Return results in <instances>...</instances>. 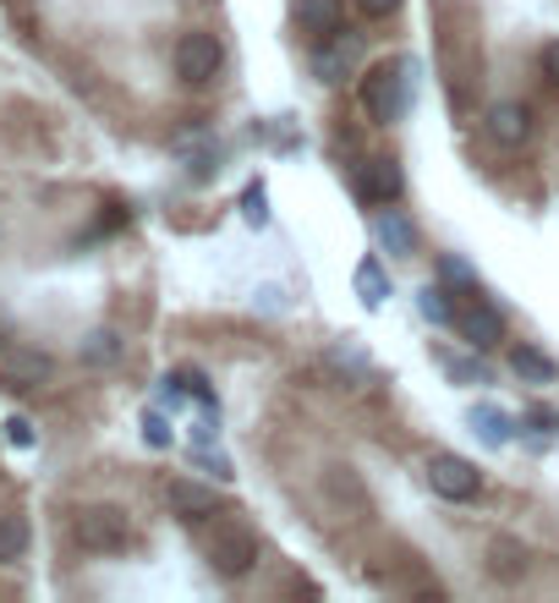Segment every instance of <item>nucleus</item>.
Wrapping results in <instances>:
<instances>
[{
  "label": "nucleus",
  "instance_id": "nucleus-1",
  "mask_svg": "<svg viewBox=\"0 0 559 603\" xmlns=\"http://www.w3.org/2000/svg\"><path fill=\"white\" fill-rule=\"evenodd\" d=\"M412 94H418V61L395 55V61H379L368 77H362V105L373 121H401L412 110Z\"/></svg>",
  "mask_w": 559,
  "mask_h": 603
},
{
  "label": "nucleus",
  "instance_id": "nucleus-2",
  "mask_svg": "<svg viewBox=\"0 0 559 603\" xmlns=\"http://www.w3.org/2000/svg\"><path fill=\"white\" fill-rule=\"evenodd\" d=\"M72 538H77L88 554H116V549L133 543V521H127V510H116V505H83V510L72 516Z\"/></svg>",
  "mask_w": 559,
  "mask_h": 603
},
{
  "label": "nucleus",
  "instance_id": "nucleus-3",
  "mask_svg": "<svg viewBox=\"0 0 559 603\" xmlns=\"http://www.w3.org/2000/svg\"><path fill=\"white\" fill-rule=\"evenodd\" d=\"M209 565L220 571V576H247L253 565H259V532H247L242 521H220L214 532H209Z\"/></svg>",
  "mask_w": 559,
  "mask_h": 603
},
{
  "label": "nucleus",
  "instance_id": "nucleus-4",
  "mask_svg": "<svg viewBox=\"0 0 559 603\" xmlns=\"http://www.w3.org/2000/svg\"><path fill=\"white\" fill-rule=\"evenodd\" d=\"M428 488H433L439 499H450V505H466V499H477L483 472H477L466 455L439 451V455H428Z\"/></svg>",
  "mask_w": 559,
  "mask_h": 603
},
{
  "label": "nucleus",
  "instance_id": "nucleus-5",
  "mask_svg": "<svg viewBox=\"0 0 559 603\" xmlns=\"http://www.w3.org/2000/svg\"><path fill=\"white\" fill-rule=\"evenodd\" d=\"M220 61H225V55H220V39H214V33H198V28H192V33L176 39V77H181V83H192V88L214 83V77H220Z\"/></svg>",
  "mask_w": 559,
  "mask_h": 603
},
{
  "label": "nucleus",
  "instance_id": "nucleus-6",
  "mask_svg": "<svg viewBox=\"0 0 559 603\" xmlns=\"http://www.w3.org/2000/svg\"><path fill=\"white\" fill-rule=\"evenodd\" d=\"M455 329H461V340L472 346V351H488V346H499L505 340V313L494 307L488 297H466V307H455Z\"/></svg>",
  "mask_w": 559,
  "mask_h": 603
},
{
  "label": "nucleus",
  "instance_id": "nucleus-7",
  "mask_svg": "<svg viewBox=\"0 0 559 603\" xmlns=\"http://www.w3.org/2000/svg\"><path fill=\"white\" fill-rule=\"evenodd\" d=\"M50 357L44 351H28V346H6L0 340V384L6 390H39V384H50Z\"/></svg>",
  "mask_w": 559,
  "mask_h": 603
},
{
  "label": "nucleus",
  "instance_id": "nucleus-8",
  "mask_svg": "<svg viewBox=\"0 0 559 603\" xmlns=\"http://www.w3.org/2000/svg\"><path fill=\"white\" fill-rule=\"evenodd\" d=\"M488 138L499 144V149H521L527 138H532V110L527 105H516V99H499V105H488Z\"/></svg>",
  "mask_w": 559,
  "mask_h": 603
},
{
  "label": "nucleus",
  "instance_id": "nucleus-9",
  "mask_svg": "<svg viewBox=\"0 0 559 603\" xmlns=\"http://www.w3.org/2000/svg\"><path fill=\"white\" fill-rule=\"evenodd\" d=\"M165 499H170V510H176L181 521H209V516H220V494L203 488V483H187V477L165 483Z\"/></svg>",
  "mask_w": 559,
  "mask_h": 603
},
{
  "label": "nucleus",
  "instance_id": "nucleus-10",
  "mask_svg": "<svg viewBox=\"0 0 559 603\" xmlns=\"http://www.w3.org/2000/svg\"><path fill=\"white\" fill-rule=\"evenodd\" d=\"M357 192L373 198V203L401 198V165H395V159H362V165H357Z\"/></svg>",
  "mask_w": 559,
  "mask_h": 603
},
{
  "label": "nucleus",
  "instance_id": "nucleus-11",
  "mask_svg": "<svg viewBox=\"0 0 559 603\" xmlns=\"http://www.w3.org/2000/svg\"><path fill=\"white\" fill-rule=\"evenodd\" d=\"M373 242H379L384 253H395V258H412V253H418V225H412L401 209H384V214L373 220Z\"/></svg>",
  "mask_w": 559,
  "mask_h": 603
},
{
  "label": "nucleus",
  "instance_id": "nucleus-12",
  "mask_svg": "<svg viewBox=\"0 0 559 603\" xmlns=\"http://www.w3.org/2000/svg\"><path fill=\"white\" fill-rule=\"evenodd\" d=\"M296 22L313 39H335L346 28V0H296Z\"/></svg>",
  "mask_w": 559,
  "mask_h": 603
},
{
  "label": "nucleus",
  "instance_id": "nucleus-13",
  "mask_svg": "<svg viewBox=\"0 0 559 603\" xmlns=\"http://www.w3.org/2000/svg\"><path fill=\"white\" fill-rule=\"evenodd\" d=\"M510 373L521 379V384H555V357H544L538 346H516L510 351Z\"/></svg>",
  "mask_w": 559,
  "mask_h": 603
},
{
  "label": "nucleus",
  "instance_id": "nucleus-14",
  "mask_svg": "<svg viewBox=\"0 0 559 603\" xmlns=\"http://www.w3.org/2000/svg\"><path fill=\"white\" fill-rule=\"evenodd\" d=\"M357 297L368 302V307H384V297H390V275H384L379 258H362V264H357Z\"/></svg>",
  "mask_w": 559,
  "mask_h": 603
},
{
  "label": "nucleus",
  "instance_id": "nucleus-15",
  "mask_svg": "<svg viewBox=\"0 0 559 603\" xmlns=\"http://www.w3.org/2000/svg\"><path fill=\"white\" fill-rule=\"evenodd\" d=\"M28 549V516H0V565L22 560Z\"/></svg>",
  "mask_w": 559,
  "mask_h": 603
},
{
  "label": "nucleus",
  "instance_id": "nucleus-16",
  "mask_svg": "<svg viewBox=\"0 0 559 603\" xmlns=\"http://www.w3.org/2000/svg\"><path fill=\"white\" fill-rule=\"evenodd\" d=\"M472 429L488 440V445H505L510 440V417L499 406H472Z\"/></svg>",
  "mask_w": 559,
  "mask_h": 603
},
{
  "label": "nucleus",
  "instance_id": "nucleus-17",
  "mask_svg": "<svg viewBox=\"0 0 559 603\" xmlns=\"http://www.w3.org/2000/svg\"><path fill=\"white\" fill-rule=\"evenodd\" d=\"M418 313L428 318V324H455V307H450V292H444V286H422Z\"/></svg>",
  "mask_w": 559,
  "mask_h": 603
},
{
  "label": "nucleus",
  "instance_id": "nucleus-18",
  "mask_svg": "<svg viewBox=\"0 0 559 603\" xmlns=\"http://www.w3.org/2000/svg\"><path fill=\"white\" fill-rule=\"evenodd\" d=\"M346 61H351V44H340V50H318V55H313V72H318L324 83H340Z\"/></svg>",
  "mask_w": 559,
  "mask_h": 603
},
{
  "label": "nucleus",
  "instance_id": "nucleus-19",
  "mask_svg": "<svg viewBox=\"0 0 559 603\" xmlns=\"http://www.w3.org/2000/svg\"><path fill=\"white\" fill-rule=\"evenodd\" d=\"M242 214H247L253 225H264V220H270V192H264V181H253V187L242 192Z\"/></svg>",
  "mask_w": 559,
  "mask_h": 603
},
{
  "label": "nucleus",
  "instance_id": "nucleus-20",
  "mask_svg": "<svg viewBox=\"0 0 559 603\" xmlns=\"http://www.w3.org/2000/svg\"><path fill=\"white\" fill-rule=\"evenodd\" d=\"M494 560H499L494 565L499 576H521L527 571V549H516V543H494Z\"/></svg>",
  "mask_w": 559,
  "mask_h": 603
},
{
  "label": "nucleus",
  "instance_id": "nucleus-21",
  "mask_svg": "<svg viewBox=\"0 0 559 603\" xmlns=\"http://www.w3.org/2000/svg\"><path fill=\"white\" fill-rule=\"evenodd\" d=\"M110 357H116V335H110V329L88 335V362H110Z\"/></svg>",
  "mask_w": 559,
  "mask_h": 603
},
{
  "label": "nucleus",
  "instance_id": "nucleus-22",
  "mask_svg": "<svg viewBox=\"0 0 559 603\" xmlns=\"http://www.w3.org/2000/svg\"><path fill=\"white\" fill-rule=\"evenodd\" d=\"M143 440H148V445H170V429H165V417H143Z\"/></svg>",
  "mask_w": 559,
  "mask_h": 603
},
{
  "label": "nucleus",
  "instance_id": "nucleus-23",
  "mask_svg": "<svg viewBox=\"0 0 559 603\" xmlns=\"http://www.w3.org/2000/svg\"><path fill=\"white\" fill-rule=\"evenodd\" d=\"M198 461H203V466H209V472H214V477H220V483H231V477H236V472H231V461H225V455H209V451H198Z\"/></svg>",
  "mask_w": 559,
  "mask_h": 603
},
{
  "label": "nucleus",
  "instance_id": "nucleus-24",
  "mask_svg": "<svg viewBox=\"0 0 559 603\" xmlns=\"http://www.w3.org/2000/svg\"><path fill=\"white\" fill-rule=\"evenodd\" d=\"M6 440H11V445H22V451H28V445H33V429H28V423H22V417H11V423H6Z\"/></svg>",
  "mask_w": 559,
  "mask_h": 603
},
{
  "label": "nucleus",
  "instance_id": "nucleus-25",
  "mask_svg": "<svg viewBox=\"0 0 559 603\" xmlns=\"http://www.w3.org/2000/svg\"><path fill=\"white\" fill-rule=\"evenodd\" d=\"M544 77L559 88V39H555V44H544Z\"/></svg>",
  "mask_w": 559,
  "mask_h": 603
},
{
  "label": "nucleus",
  "instance_id": "nucleus-26",
  "mask_svg": "<svg viewBox=\"0 0 559 603\" xmlns=\"http://www.w3.org/2000/svg\"><path fill=\"white\" fill-rule=\"evenodd\" d=\"M439 269H444V281H461V286H466V281H472V275H466V264H461V258H444V264H439Z\"/></svg>",
  "mask_w": 559,
  "mask_h": 603
},
{
  "label": "nucleus",
  "instance_id": "nucleus-27",
  "mask_svg": "<svg viewBox=\"0 0 559 603\" xmlns=\"http://www.w3.org/2000/svg\"><path fill=\"white\" fill-rule=\"evenodd\" d=\"M357 6H362V11H368V17H390V11H395V6H401V0H357Z\"/></svg>",
  "mask_w": 559,
  "mask_h": 603
},
{
  "label": "nucleus",
  "instance_id": "nucleus-28",
  "mask_svg": "<svg viewBox=\"0 0 559 603\" xmlns=\"http://www.w3.org/2000/svg\"><path fill=\"white\" fill-rule=\"evenodd\" d=\"M0 340H6V324H0Z\"/></svg>",
  "mask_w": 559,
  "mask_h": 603
}]
</instances>
